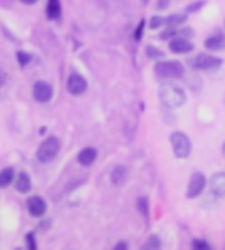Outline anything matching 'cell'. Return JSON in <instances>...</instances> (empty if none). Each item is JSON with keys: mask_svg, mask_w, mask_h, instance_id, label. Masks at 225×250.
I'll return each mask as SVG.
<instances>
[{"mask_svg": "<svg viewBox=\"0 0 225 250\" xmlns=\"http://www.w3.org/2000/svg\"><path fill=\"white\" fill-rule=\"evenodd\" d=\"M158 96L162 104L169 108H179L186 103V92L173 83H162L158 90Z\"/></svg>", "mask_w": 225, "mask_h": 250, "instance_id": "cell-1", "label": "cell"}, {"mask_svg": "<svg viewBox=\"0 0 225 250\" xmlns=\"http://www.w3.org/2000/svg\"><path fill=\"white\" fill-rule=\"evenodd\" d=\"M184 73V67L179 61H164L158 62L154 67V74L164 79H177Z\"/></svg>", "mask_w": 225, "mask_h": 250, "instance_id": "cell-2", "label": "cell"}, {"mask_svg": "<svg viewBox=\"0 0 225 250\" xmlns=\"http://www.w3.org/2000/svg\"><path fill=\"white\" fill-rule=\"evenodd\" d=\"M58 151H60V140L52 136V137H48L41 143V145L37 149L36 157H37V160L40 162L49 164L56 158Z\"/></svg>", "mask_w": 225, "mask_h": 250, "instance_id": "cell-3", "label": "cell"}, {"mask_svg": "<svg viewBox=\"0 0 225 250\" xmlns=\"http://www.w3.org/2000/svg\"><path fill=\"white\" fill-rule=\"evenodd\" d=\"M170 143L173 146L174 154L179 160H184L191 153V141L188 136L182 132H173L170 136Z\"/></svg>", "mask_w": 225, "mask_h": 250, "instance_id": "cell-4", "label": "cell"}, {"mask_svg": "<svg viewBox=\"0 0 225 250\" xmlns=\"http://www.w3.org/2000/svg\"><path fill=\"white\" fill-rule=\"evenodd\" d=\"M191 66L194 69L198 70H215L219 69L223 65V60L217 58L215 56H209V54H198L194 57L192 60H190Z\"/></svg>", "mask_w": 225, "mask_h": 250, "instance_id": "cell-5", "label": "cell"}, {"mask_svg": "<svg viewBox=\"0 0 225 250\" xmlns=\"http://www.w3.org/2000/svg\"><path fill=\"white\" fill-rule=\"evenodd\" d=\"M205 185H207V181H205L204 174L199 173V171L192 174L190 178V182H188V187H187V198H198L203 192Z\"/></svg>", "mask_w": 225, "mask_h": 250, "instance_id": "cell-6", "label": "cell"}, {"mask_svg": "<svg viewBox=\"0 0 225 250\" xmlns=\"http://www.w3.org/2000/svg\"><path fill=\"white\" fill-rule=\"evenodd\" d=\"M67 91H69L71 95H82L84 94L87 90V87H88V83L82 75H79V74H71L67 79Z\"/></svg>", "mask_w": 225, "mask_h": 250, "instance_id": "cell-7", "label": "cell"}, {"mask_svg": "<svg viewBox=\"0 0 225 250\" xmlns=\"http://www.w3.org/2000/svg\"><path fill=\"white\" fill-rule=\"evenodd\" d=\"M33 98L39 103H48L53 98V87L43 81L36 82L33 86Z\"/></svg>", "mask_w": 225, "mask_h": 250, "instance_id": "cell-8", "label": "cell"}, {"mask_svg": "<svg viewBox=\"0 0 225 250\" xmlns=\"http://www.w3.org/2000/svg\"><path fill=\"white\" fill-rule=\"evenodd\" d=\"M26 207H28V212L31 213V216L41 217L48 209V204L45 202V199L41 196H31L26 200Z\"/></svg>", "mask_w": 225, "mask_h": 250, "instance_id": "cell-9", "label": "cell"}, {"mask_svg": "<svg viewBox=\"0 0 225 250\" xmlns=\"http://www.w3.org/2000/svg\"><path fill=\"white\" fill-rule=\"evenodd\" d=\"M209 190L217 198H225V173L213 174L209 179Z\"/></svg>", "mask_w": 225, "mask_h": 250, "instance_id": "cell-10", "label": "cell"}, {"mask_svg": "<svg viewBox=\"0 0 225 250\" xmlns=\"http://www.w3.org/2000/svg\"><path fill=\"white\" fill-rule=\"evenodd\" d=\"M169 49L175 54H187L194 50V43L184 37L173 39L169 43Z\"/></svg>", "mask_w": 225, "mask_h": 250, "instance_id": "cell-11", "label": "cell"}, {"mask_svg": "<svg viewBox=\"0 0 225 250\" xmlns=\"http://www.w3.org/2000/svg\"><path fill=\"white\" fill-rule=\"evenodd\" d=\"M78 162L82 166H91L98 158V150L95 147H84L78 153Z\"/></svg>", "mask_w": 225, "mask_h": 250, "instance_id": "cell-12", "label": "cell"}, {"mask_svg": "<svg viewBox=\"0 0 225 250\" xmlns=\"http://www.w3.org/2000/svg\"><path fill=\"white\" fill-rule=\"evenodd\" d=\"M62 5L61 0H48L46 4V16L49 20H57L61 16Z\"/></svg>", "mask_w": 225, "mask_h": 250, "instance_id": "cell-13", "label": "cell"}, {"mask_svg": "<svg viewBox=\"0 0 225 250\" xmlns=\"http://www.w3.org/2000/svg\"><path fill=\"white\" fill-rule=\"evenodd\" d=\"M15 187H16V190L19 192H21V194H26V192H29L32 188V181L29 175L26 173H20L19 174L18 179L15 182Z\"/></svg>", "mask_w": 225, "mask_h": 250, "instance_id": "cell-14", "label": "cell"}, {"mask_svg": "<svg viewBox=\"0 0 225 250\" xmlns=\"http://www.w3.org/2000/svg\"><path fill=\"white\" fill-rule=\"evenodd\" d=\"M204 45L208 50H220L225 46V37L223 35L211 36L205 40Z\"/></svg>", "mask_w": 225, "mask_h": 250, "instance_id": "cell-15", "label": "cell"}, {"mask_svg": "<svg viewBox=\"0 0 225 250\" xmlns=\"http://www.w3.org/2000/svg\"><path fill=\"white\" fill-rule=\"evenodd\" d=\"M126 179V168L123 165H117L111 173V181L113 185L120 186L123 185Z\"/></svg>", "mask_w": 225, "mask_h": 250, "instance_id": "cell-16", "label": "cell"}, {"mask_svg": "<svg viewBox=\"0 0 225 250\" xmlns=\"http://www.w3.org/2000/svg\"><path fill=\"white\" fill-rule=\"evenodd\" d=\"M15 178V171L12 167H7L0 171V188H5L8 187L13 182Z\"/></svg>", "mask_w": 225, "mask_h": 250, "instance_id": "cell-17", "label": "cell"}, {"mask_svg": "<svg viewBox=\"0 0 225 250\" xmlns=\"http://www.w3.org/2000/svg\"><path fill=\"white\" fill-rule=\"evenodd\" d=\"M187 16L186 15H181V13H175L171 16L164 18V25L170 26V28H177L178 25H182L183 22H186Z\"/></svg>", "mask_w": 225, "mask_h": 250, "instance_id": "cell-18", "label": "cell"}, {"mask_svg": "<svg viewBox=\"0 0 225 250\" xmlns=\"http://www.w3.org/2000/svg\"><path fill=\"white\" fill-rule=\"evenodd\" d=\"M162 246V242H161V238L157 236V234H152L150 237L147 238L146 242L143 244V246L141 248L143 250H157L161 249Z\"/></svg>", "mask_w": 225, "mask_h": 250, "instance_id": "cell-19", "label": "cell"}, {"mask_svg": "<svg viewBox=\"0 0 225 250\" xmlns=\"http://www.w3.org/2000/svg\"><path fill=\"white\" fill-rule=\"evenodd\" d=\"M137 208H139V212L145 217V219H149V200H147L146 196H141L137 200Z\"/></svg>", "mask_w": 225, "mask_h": 250, "instance_id": "cell-20", "label": "cell"}, {"mask_svg": "<svg viewBox=\"0 0 225 250\" xmlns=\"http://www.w3.org/2000/svg\"><path fill=\"white\" fill-rule=\"evenodd\" d=\"M146 56L149 57V58H152V60H161V58H164V52H161V50H158V49L154 48V46H147Z\"/></svg>", "mask_w": 225, "mask_h": 250, "instance_id": "cell-21", "label": "cell"}, {"mask_svg": "<svg viewBox=\"0 0 225 250\" xmlns=\"http://www.w3.org/2000/svg\"><path fill=\"white\" fill-rule=\"evenodd\" d=\"M32 61V56L29 53H25V52H18V62L20 63V66L22 67H25L29 62Z\"/></svg>", "mask_w": 225, "mask_h": 250, "instance_id": "cell-22", "label": "cell"}, {"mask_svg": "<svg viewBox=\"0 0 225 250\" xmlns=\"http://www.w3.org/2000/svg\"><path fill=\"white\" fill-rule=\"evenodd\" d=\"M192 249H195V250H209V245H208L207 241L196 238V240H194V241H192Z\"/></svg>", "mask_w": 225, "mask_h": 250, "instance_id": "cell-23", "label": "cell"}, {"mask_svg": "<svg viewBox=\"0 0 225 250\" xmlns=\"http://www.w3.org/2000/svg\"><path fill=\"white\" fill-rule=\"evenodd\" d=\"M143 28H145V21H143V20H141V21L139 22V25H137V28H136V30H134V33H133L134 40H136L137 42H139V41H141V39H143Z\"/></svg>", "mask_w": 225, "mask_h": 250, "instance_id": "cell-24", "label": "cell"}, {"mask_svg": "<svg viewBox=\"0 0 225 250\" xmlns=\"http://www.w3.org/2000/svg\"><path fill=\"white\" fill-rule=\"evenodd\" d=\"M177 32L178 30L175 28H167L166 30H164L162 33H161L160 39L161 40H169V39H174V37H177Z\"/></svg>", "mask_w": 225, "mask_h": 250, "instance_id": "cell-25", "label": "cell"}, {"mask_svg": "<svg viewBox=\"0 0 225 250\" xmlns=\"http://www.w3.org/2000/svg\"><path fill=\"white\" fill-rule=\"evenodd\" d=\"M162 25H164V18H162V16H153L150 19V28L152 29H158Z\"/></svg>", "mask_w": 225, "mask_h": 250, "instance_id": "cell-26", "label": "cell"}, {"mask_svg": "<svg viewBox=\"0 0 225 250\" xmlns=\"http://www.w3.org/2000/svg\"><path fill=\"white\" fill-rule=\"evenodd\" d=\"M25 242H26V245H28V249H31V250L37 249V242H36L35 234H33V233H26Z\"/></svg>", "mask_w": 225, "mask_h": 250, "instance_id": "cell-27", "label": "cell"}, {"mask_svg": "<svg viewBox=\"0 0 225 250\" xmlns=\"http://www.w3.org/2000/svg\"><path fill=\"white\" fill-rule=\"evenodd\" d=\"M204 3H205V1H198L196 4H191L190 7L187 8V12H198V11L203 7Z\"/></svg>", "mask_w": 225, "mask_h": 250, "instance_id": "cell-28", "label": "cell"}, {"mask_svg": "<svg viewBox=\"0 0 225 250\" xmlns=\"http://www.w3.org/2000/svg\"><path fill=\"white\" fill-rule=\"evenodd\" d=\"M170 4V0H158V3H157V8L158 9H166L169 7Z\"/></svg>", "mask_w": 225, "mask_h": 250, "instance_id": "cell-29", "label": "cell"}, {"mask_svg": "<svg viewBox=\"0 0 225 250\" xmlns=\"http://www.w3.org/2000/svg\"><path fill=\"white\" fill-rule=\"evenodd\" d=\"M125 250L128 249V245H126V242H119L116 246H115V250Z\"/></svg>", "mask_w": 225, "mask_h": 250, "instance_id": "cell-30", "label": "cell"}, {"mask_svg": "<svg viewBox=\"0 0 225 250\" xmlns=\"http://www.w3.org/2000/svg\"><path fill=\"white\" fill-rule=\"evenodd\" d=\"M20 1H21V3H24V4H26V5H32V4H36V3H37L39 0H20Z\"/></svg>", "mask_w": 225, "mask_h": 250, "instance_id": "cell-31", "label": "cell"}, {"mask_svg": "<svg viewBox=\"0 0 225 250\" xmlns=\"http://www.w3.org/2000/svg\"><path fill=\"white\" fill-rule=\"evenodd\" d=\"M4 82H5V74L0 70V87L4 84Z\"/></svg>", "mask_w": 225, "mask_h": 250, "instance_id": "cell-32", "label": "cell"}, {"mask_svg": "<svg viewBox=\"0 0 225 250\" xmlns=\"http://www.w3.org/2000/svg\"><path fill=\"white\" fill-rule=\"evenodd\" d=\"M223 154L225 155V143L223 144Z\"/></svg>", "mask_w": 225, "mask_h": 250, "instance_id": "cell-33", "label": "cell"}, {"mask_svg": "<svg viewBox=\"0 0 225 250\" xmlns=\"http://www.w3.org/2000/svg\"><path fill=\"white\" fill-rule=\"evenodd\" d=\"M147 1H149V0H143V3H145V4H146Z\"/></svg>", "mask_w": 225, "mask_h": 250, "instance_id": "cell-34", "label": "cell"}, {"mask_svg": "<svg viewBox=\"0 0 225 250\" xmlns=\"http://www.w3.org/2000/svg\"><path fill=\"white\" fill-rule=\"evenodd\" d=\"M224 104H225V98H224Z\"/></svg>", "mask_w": 225, "mask_h": 250, "instance_id": "cell-35", "label": "cell"}]
</instances>
